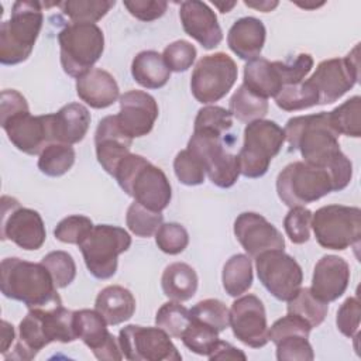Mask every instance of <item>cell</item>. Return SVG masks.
I'll list each match as a JSON object with an SVG mask.
<instances>
[{
  "label": "cell",
  "mask_w": 361,
  "mask_h": 361,
  "mask_svg": "<svg viewBox=\"0 0 361 361\" xmlns=\"http://www.w3.org/2000/svg\"><path fill=\"white\" fill-rule=\"evenodd\" d=\"M76 93L93 109H106L120 97V89L107 71L93 68L76 79Z\"/></svg>",
  "instance_id": "obj_25"
},
{
  "label": "cell",
  "mask_w": 361,
  "mask_h": 361,
  "mask_svg": "<svg viewBox=\"0 0 361 361\" xmlns=\"http://www.w3.org/2000/svg\"><path fill=\"white\" fill-rule=\"evenodd\" d=\"M360 44L344 58L322 61L314 73L307 79L319 94V104H330L344 96L360 78Z\"/></svg>",
  "instance_id": "obj_14"
},
{
  "label": "cell",
  "mask_w": 361,
  "mask_h": 361,
  "mask_svg": "<svg viewBox=\"0 0 361 361\" xmlns=\"http://www.w3.org/2000/svg\"><path fill=\"white\" fill-rule=\"evenodd\" d=\"M299 7H303V8H317V7H320V6H323L324 3L322 1V3H299V1H295Z\"/></svg>",
  "instance_id": "obj_59"
},
{
  "label": "cell",
  "mask_w": 361,
  "mask_h": 361,
  "mask_svg": "<svg viewBox=\"0 0 361 361\" xmlns=\"http://www.w3.org/2000/svg\"><path fill=\"white\" fill-rule=\"evenodd\" d=\"M189 310L192 319L216 329L219 333L230 327V310L219 299L200 300Z\"/></svg>",
  "instance_id": "obj_43"
},
{
  "label": "cell",
  "mask_w": 361,
  "mask_h": 361,
  "mask_svg": "<svg viewBox=\"0 0 361 361\" xmlns=\"http://www.w3.org/2000/svg\"><path fill=\"white\" fill-rule=\"evenodd\" d=\"M75 330L80 338L102 361H120L123 353L118 340L107 330V323L94 309H82L75 312Z\"/></svg>",
  "instance_id": "obj_20"
},
{
  "label": "cell",
  "mask_w": 361,
  "mask_h": 361,
  "mask_svg": "<svg viewBox=\"0 0 361 361\" xmlns=\"http://www.w3.org/2000/svg\"><path fill=\"white\" fill-rule=\"evenodd\" d=\"M313 213L303 206L290 207L283 219V228L293 244H305L310 238Z\"/></svg>",
  "instance_id": "obj_48"
},
{
  "label": "cell",
  "mask_w": 361,
  "mask_h": 361,
  "mask_svg": "<svg viewBox=\"0 0 361 361\" xmlns=\"http://www.w3.org/2000/svg\"><path fill=\"white\" fill-rule=\"evenodd\" d=\"M252 278V262L248 255L235 254L226 261L221 282L227 295L233 298L241 296L251 288Z\"/></svg>",
  "instance_id": "obj_32"
},
{
  "label": "cell",
  "mask_w": 361,
  "mask_h": 361,
  "mask_svg": "<svg viewBox=\"0 0 361 361\" xmlns=\"http://www.w3.org/2000/svg\"><path fill=\"white\" fill-rule=\"evenodd\" d=\"M283 131L289 151L298 149L303 162L312 166L327 171L343 155L329 111L292 117L286 121Z\"/></svg>",
  "instance_id": "obj_2"
},
{
  "label": "cell",
  "mask_w": 361,
  "mask_h": 361,
  "mask_svg": "<svg viewBox=\"0 0 361 361\" xmlns=\"http://www.w3.org/2000/svg\"><path fill=\"white\" fill-rule=\"evenodd\" d=\"M243 85L264 99L275 97L282 89V82L274 62L265 58H255L245 63Z\"/></svg>",
  "instance_id": "obj_29"
},
{
  "label": "cell",
  "mask_w": 361,
  "mask_h": 361,
  "mask_svg": "<svg viewBox=\"0 0 361 361\" xmlns=\"http://www.w3.org/2000/svg\"><path fill=\"white\" fill-rule=\"evenodd\" d=\"M92 228H93V223L89 217L82 214H72L62 219L56 224L54 230V235L61 243L79 245L82 240L90 233Z\"/></svg>",
  "instance_id": "obj_47"
},
{
  "label": "cell",
  "mask_w": 361,
  "mask_h": 361,
  "mask_svg": "<svg viewBox=\"0 0 361 361\" xmlns=\"http://www.w3.org/2000/svg\"><path fill=\"white\" fill-rule=\"evenodd\" d=\"M123 4L133 17L141 21H154L162 17L168 7V3L164 0H134L124 1Z\"/></svg>",
  "instance_id": "obj_53"
},
{
  "label": "cell",
  "mask_w": 361,
  "mask_h": 361,
  "mask_svg": "<svg viewBox=\"0 0 361 361\" xmlns=\"http://www.w3.org/2000/svg\"><path fill=\"white\" fill-rule=\"evenodd\" d=\"M196 48L185 39H178L165 47L162 58L171 72H186L196 59Z\"/></svg>",
  "instance_id": "obj_50"
},
{
  "label": "cell",
  "mask_w": 361,
  "mask_h": 361,
  "mask_svg": "<svg viewBox=\"0 0 361 361\" xmlns=\"http://www.w3.org/2000/svg\"><path fill=\"white\" fill-rule=\"evenodd\" d=\"M331 190L333 183L327 171L303 161L286 165L276 178L278 197L289 207L313 203Z\"/></svg>",
  "instance_id": "obj_10"
},
{
  "label": "cell",
  "mask_w": 361,
  "mask_h": 361,
  "mask_svg": "<svg viewBox=\"0 0 361 361\" xmlns=\"http://www.w3.org/2000/svg\"><path fill=\"white\" fill-rule=\"evenodd\" d=\"M190 322V310L176 300L164 303L155 314V324L165 330L171 337L179 340Z\"/></svg>",
  "instance_id": "obj_39"
},
{
  "label": "cell",
  "mask_w": 361,
  "mask_h": 361,
  "mask_svg": "<svg viewBox=\"0 0 361 361\" xmlns=\"http://www.w3.org/2000/svg\"><path fill=\"white\" fill-rule=\"evenodd\" d=\"M197 274L185 262L169 264L162 274L161 286L166 298L176 302H185L195 296L197 290Z\"/></svg>",
  "instance_id": "obj_31"
},
{
  "label": "cell",
  "mask_w": 361,
  "mask_h": 361,
  "mask_svg": "<svg viewBox=\"0 0 361 361\" xmlns=\"http://www.w3.org/2000/svg\"><path fill=\"white\" fill-rule=\"evenodd\" d=\"M259 282L278 300H290L302 288L303 272L296 259L283 250H272L255 258Z\"/></svg>",
  "instance_id": "obj_15"
},
{
  "label": "cell",
  "mask_w": 361,
  "mask_h": 361,
  "mask_svg": "<svg viewBox=\"0 0 361 361\" xmlns=\"http://www.w3.org/2000/svg\"><path fill=\"white\" fill-rule=\"evenodd\" d=\"M350 282V267L347 261L338 255L322 257L313 269L312 293L326 302H334L345 292Z\"/></svg>",
  "instance_id": "obj_24"
},
{
  "label": "cell",
  "mask_w": 361,
  "mask_h": 361,
  "mask_svg": "<svg viewBox=\"0 0 361 361\" xmlns=\"http://www.w3.org/2000/svg\"><path fill=\"white\" fill-rule=\"evenodd\" d=\"M133 138L120 127L117 116H106L99 121L94 133L96 157L102 168L111 176L124 157L130 154Z\"/></svg>",
  "instance_id": "obj_23"
},
{
  "label": "cell",
  "mask_w": 361,
  "mask_h": 361,
  "mask_svg": "<svg viewBox=\"0 0 361 361\" xmlns=\"http://www.w3.org/2000/svg\"><path fill=\"white\" fill-rule=\"evenodd\" d=\"M94 309L110 326H117L130 320L135 312V298L120 285L103 288L94 300Z\"/></svg>",
  "instance_id": "obj_28"
},
{
  "label": "cell",
  "mask_w": 361,
  "mask_h": 361,
  "mask_svg": "<svg viewBox=\"0 0 361 361\" xmlns=\"http://www.w3.org/2000/svg\"><path fill=\"white\" fill-rule=\"evenodd\" d=\"M186 149L200 161L212 183L219 188H231L241 175L238 157L226 149L223 135L193 131Z\"/></svg>",
  "instance_id": "obj_11"
},
{
  "label": "cell",
  "mask_w": 361,
  "mask_h": 361,
  "mask_svg": "<svg viewBox=\"0 0 361 361\" xmlns=\"http://www.w3.org/2000/svg\"><path fill=\"white\" fill-rule=\"evenodd\" d=\"M130 245L131 237L124 228L97 224L82 240L79 248L87 271L97 279H109L117 271L118 255L126 252Z\"/></svg>",
  "instance_id": "obj_8"
},
{
  "label": "cell",
  "mask_w": 361,
  "mask_h": 361,
  "mask_svg": "<svg viewBox=\"0 0 361 361\" xmlns=\"http://www.w3.org/2000/svg\"><path fill=\"white\" fill-rule=\"evenodd\" d=\"M274 99L276 106L285 111L305 110L319 104V94L307 79L283 86Z\"/></svg>",
  "instance_id": "obj_35"
},
{
  "label": "cell",
  "mask_w": 361,
  "mask_h": 361,
  "mask_svg": "<svg viewBox=\"0 0 361 361\" xmlns=\"http://www.w3.org/2000/svg\"><path fill=\"white\" fill-rule=\"evenodd\" d=\"M13 341H14V327L8 322L3 320L1 322V354L3 355L7 354Z\"/></svg>",
  "instance_id": "obj_56"
},
{
  "label": "cell",
  "mask_w": 361,
  "mask_h": 361,
  "mask_svg": "<svg viewBox=\"0 0 361 361\" xmlns=\"http://www.w3.org/2000/svg\"><path fill=\"white\" fill-rule=\"evenodd\" d=\"M267 30L261 20L255 17H241L228 30V48L244 61L259 56L265 44Z\"/></svg>",
  "instance_id": "obj_26"
},
{
  "label": "cell",
  "mask_w": 361,
  "mask_h": 361,
  "mask_svg": "<svg viewBox=\"0 0 361 361\" xmlns=\"http://www.w3.org/2000/svg\"><path fill=\"white\" fill-rule=\"evenodd\" d=\"M42 3L20 0L13 4L10 20L0 24V62L17 65L32 52L42 27Z\"/></svg>",
  "instance_id": "obj_5"
},
{
  "label": "cell",
  "mask_w": 361,
  "mask_h": 361,
  "mask_svg": "<svg viewBox=\"0 0 361 361\" xmlns=\"http://www.w3.org/2000/svg\"><path fill=\"white\" fill-rule=\"evenodd\" d=\"M237 75V65L227 54L204 55L197 61L192 72V94L202 104L219 102L231 90Z\"/></svg>",
  "instance_id": "obj_12"
},
{
  "label": "cell",
  "mask_w": 361,
  "mask_h": 361,
  "mask_svg": "<svg viewBox=\"0 0 361 361\" xmlns=\"http://www.w3.org/2000/svg\"><path fill=\"white\" fill-rule=\"evenodd\" d=\"M288 313L306 320L312 329L320 326L329 312V303L317 299L309 288H300L298 293L288 300Z\"/></svg>",
  "instance_id": "obj_34"
},
{
  "label": "cell",
  "mask_w": 361,
  "mask_h": 361,
  "mask_svg": "<svg viewBox=\"0 0 361 361\" xmlns=\"http://www.w3.org/2000/svg\"><path fill=\"white\" fill-rule=\"evenodd\" d=\"M90 124V113L87 107L80 103H69L52 113V133L54 141L62 144L80 142Z\"/></svg>",
  "instance_id": "obj_27"
},
{
  "label": "cell",
  "mask_w": 361,
  "mask_h": 361,
  "mask_svg": "<svg viewBox=\"0 0 361 361\" xmlns=\"http://www.w3.org/2000/svg\"><path fill=\"white\" fill-rule=\"evenodd\" d=\"M309 336L303 333H289L279 337L276 345V358L279 361H312L314 358Z\"/></svg>",
  "instance_id": "obj_42"
},
{
  "label": "cell",
  "mask_w": 361,
  "mask_h": 361,
  "mask_svg": "<svg viewBox=\"0 0 361 361\" xmlns=\"http://www.w3.org/2000/svg\"><path fill=\"white\" fill-rule=\"evenodd\" d=\"M1 293L23 302L28 309L55 307L62 305L49 271L39 262L8 257L1 261Z\"/></svg>",
  "instance_id": "obj_3"
},
{
  "label": "cell",
  "mask_w": 361,
  "mask_h": 361,
  "mask_svg": "<svg viewBox=\"0 0 361 361\" xmlns=\"http://www.w3.org/2000/svg\"><path fill=\"white\" fill-rule=\"evenodd\" d=\"M230 327L243 344L259 348L268 340L267 313L262 300L255 295H245L233 302L230 307Z\"/></svg>",
  "instance_id": "obj_18"
},
{
  "label": "cell",
  "mask_w": 361,
  "mask_h": 361,
  "mask_svg": "<svg viewBox=\"0 0 361 361\" xmlns=\"http://www.w3.org/2000/svg\"><path fill=\"white\" fill-rule=\"evenodd\" d=\"M171 336L161 327L128 324L118 333L123 357L130 361H180L182 355Z\"/></svg>",
  "instance_id": "obj_13"
},
{
  "label": "cell",
  "mask_w": 361,
  "mask_h": 361,
  "mask_svg": "<svg viewBox=\"0 0 361 361\" xmlns=\"http://www.w3.org/2000/svg\"><path fill=\"white\" fill-rule=\"evenodd\" d=\"M234 235L250 258L272 250H283L282 233L264 216L254 212H244L234 221Z\"/></svg>",
  "instance_id": "obj_19"
},
{
  "label": "cell",
  "mask_w": 361,
  "mask_h": 361,
  "mask_svg": "<svg viewBox=\"0 0 361 361\" xmlns=\"http://www.w3.org/2000/svg\"><path fill=\"white\" fill-rule=\"evenodd\" d=\"M230 113L238 121L251 123L261 120L268 113V99L252 93L247 86L240 85L228 102Z\"/></svg>",
  "instance_id": "obj_33"
},
{
  "label": "cell",
  "mask_w": 361,
  "mask_h": 361,
  "mask_svg": "<svg viewBox=\"0 0 361 361\" xmlns=\"http://www.w3.org/2000/svg\"><path fill=\"white\" fill-rule=\"evenodd\" d=\"M316 241L327 250L343 251L358 247L361 237V210L355 206L327 204L312 217Z\"/></svg>",
  "instance_id": "obj_9"
},
{
  "label": "cell",
  "mask_w": 361,
  "mask_h": 361,
  "mask_svg": "<svg viewBox=\"0 0 361 361\" xmlns=\"http://www.w3.org/2000/svg\"><path fill=\"white\" fill-rule=\"evenodd\" d=\"M278 75L282 82V87L286 85H295L305 80L306 75L313 68V58L309 54H299L289 62L274 61Z\"/></svg>",
  "instance_id": "obj_51"
},
{
  "label": "cell",
  "mask_w": 361,
  "mask_h": 361,
  "mask_svg": "<svg viewBox=\"0 0 361 361\" xmlns=\"http://www.w3.org/2000/svg\"><path fill=\"white\" fill-rule=\"evenodd\" d=\"M114 178L134 202L149 210L162 212L171 202L172 189L165 172L141 155L130 152L124 157L114 172Z\"/></svg>",
  "instance_id": "obj_4"
},
{
  "label": "cell",
  "mask_w": 361,
  "mask_h": 361,
  "mask_svg": "<svg viewBox=\"0 0 361 361\" xmlns=\"http://www.w3.org/2000/svg\"><path fill=\"white\" fill-rule=\"evenodd\" d=\"M41 264L49 271L56 288H66L76 276V264L66 251H51L41 259Z\"/></svg>",
  "instance_id": "obj_45"
},
{
  "label": "cell",
  "mask_w": 361,
  "mask_h": 361,
  "mask_svg": "<svg viewBox=\"0 0 361 361\" xmlns=\"http://www.w3.org/2000/svg\"><path fill=\"white\" fill-rule=\"evenodd\" d=\"M235 4H237V1H228V3H219V1H216L214 7H217L221 13H228Z\"/></svg>",
  "instance_id": "obj_58"
},
{
  "label": "cell",
  "mask_w": 361,
  "mask_h": 361,
  "mask_svg": "<svg viewBox=\"0 0 361 361\" xmlns=\"http://www.w3.org/2000/svg\"><path fill=\"white\" fill-rule=\"evenodd\" d=\"M179 18L183 31L196 39L204 49L216 48L223 39V31L214 11L203 1L188 0L180 3Z\"/></svg>",
  "instance_id": "obj_22"
},
{
  "label": "cell",
  "mask_w": 361,
  "mask_h": 361,
  "mask_svg": "<svg viewBox=\"0 0 361 361\" xmlns=\"http://www.w3.org/2000/svg\"><path fill=\"white\" fill-rule=\"evenodd\" d=\"M361 305L358 298H347L337 310L336 324L341 334L348 338H358Z\"/></svg>",
  "instance_id": "obj_52"
},
{
  "label": "cell",
  "mask_w": 361,
  "mask_h": 361,
  "mask_svg": "<svg viewBox=\"0 0 361 361\" xmlns=\"http://www.w3.org/2000/svg\"><path fill=\"white\" fill-rule=\"evenodd\" d=\"M10 142L28 155H39L54 141L52 114L32 116L30 110L20 111L0 121Z\"/></svg>",
  "instance_id": "obj_17"
},
{
  "label": "cell",
  "mask_w": 361,
  "mask_h": 361,
  "mask_svg": "<svg viewBox=\"0 0 361 361\" xmlns=\"http://www.w3.org/2000/svg\"><path fill=\"white\" fill-rule=\"evenodd\" d=\"M233 127V116L230 110L220 106H206L197 111L193 131H204L223 135Z\"/></svg>",
  "instance_id": "obj_44"
},
{
  "label": "cell",
  "mask_w": 361,
  "mask_h": 361,
  "mask_svg": "<svg viewBox=\"0 0 361 361\" xmlns=\"http://www.w3.org/2000/svg\"><path fill=\"white\" fill-rule=\"evenodd\" d=\"M173 171L178 180L186 186L202 185L206 178V172L200 161L188 149H182L173 159Z\"/></svg>",
  "instance_id": "obj_49"
},
{
  "label": "cell",
  "mask_w": 361,
  "mask_h": 361,
  "mask_svg": "<svg viewBox=\"0 0 361 361\" xmlns=\"http://www.w3.org/2000/svg\"><path fill=\"white\" fill-rule=\"evenodd\" d=\"M180 340L185 344V347L189 348L192 353L209 357V354L214 350L220 338L219 331L216 329L192 319Z\"/></svg>",
  "instance_id": "obj_41"
},
{
  "label": "cell",
  "mask_w": 361,
  "mask_h": 361,
  "mask_svg": "<svg viewBox=\"0 0 361 361\" xmlns=\"http://www.w3.org/2000/svg\"><path fill=\"white\" fill-rule=\"evenodd\" d=\"M209 360H247V355L235 348L234 345H231L227 341H221L219 340L214 350L209 354Z\"/></svg>",
  "instance_id": "obj_55"
},
{
  "label": "cell",
  "mask_w": 361,
  "mask_h": 361,
  "mask_svg": "<svg viewBox=\"0 0 361 361\" xmlns=\"http://www.w3.org/2000/svg\"><path fill=\"white\" fill-rule=\"evenodd\" d=\"M131 75L134 80L147 89L164 87L169 78L171 71L166 66L162 55L157 51H141L131 62Z\"/></svg>",
  "instance_id": "obj_30"
},
{
  "label": "cell",
  "mask_w": 361,
  "mask_h": 361,
  "mask_svg": "<svg viewBox=\"0 0 361 361\" xmlns=\"http://www.w3.org/2000/svg\"><path fill=\"white\" fill-rule=\"evenodd\" d=\"M361 97L353 96L329 111V118L337 134L358 138L361 135Z\"/></svg>",
  "instance_id": "obj_37"
},
{
  "label": "cell",
  "mask_w": 361,
  "mask_h": 361,
  "mask_svg": "<svg viewBox=\"0 0 361 361\" xmlns=\"http://www.w3.org/2000/svg\"><path fill=\"white\" fill-rule=\"evenodd\" d=\"M45 238V226L37 210L23 207L14 197H1V240H10L25 251H35Z\"/></svg>",
  "instance_id": "obj_16"
},
{
  "label": "cell",
  "mask_w": 361,
  "mask_h": 361,
  "mask_svg": "<svg viewBox=\"0 0 361 361\" xmlns=\"http://www.w3.org/2000/svg\"><path fill=\"white\" fill-rule=\"evenodd\" d=\"M28 103L25 97L14 90V89H6L1 92V99H0V121L6 120L20 111H27Z\"/></svg>",
  "instance_id": "obj_54"
},
{
  "label": "cell",
  "mask_w": 361,
  "mask_h": 361,
  "mask_svg": "<svg viewBox=\"0 0 361 361\" xmlns=\"http://www.w3.org/2000/svg\"><path fill=\"white\" fill-rule=\"evenodd\" d=\"M285 142V131L272 120H255L244 128V142L237 154L240 173L245 178H261Z\"/></svg>",
  "instance_id": "obj_7"
},
{
  "label": "cell",
  "mask_w": 361,
  "mask_h": 361,
  "mask_svg": "<svg viewBox=\"0 0 361 361\" xmlns=\"http://www.w3.org/2000/svg\"><path fill=\"white\" fill-rule=\"evenodd\" d=\"M158 248L169 255L180 254L189 244V234L179 223H162L155 233Z\"/></svg>",
  "instance_id": "obj_46"
},
{
  "label": "cell",
  "mask_w": 361,
  "mask_h": 361,
  "mask_svg": "<svg viewBox=\"0 0 361 361\" xmlns=\"http://www.w3.org/2000/svg\"><path fill=\"white\" fill-rule=\"evenodd\" d=\"M158 113V104L151 94L128 90L120 96V111L116 116L121 130L128 137L138 138L151 133Z\"/></svg>",
  "instance_id": "obj_21"
},
{
  "label": "cell",
  "mask_w": 361,
  "mask_h": 361,
  "mask_svg": "<svg viewBox=\"0 0 361 361\" xmlns=\"http://www.w3.org/2000/svg\"><path fill=\"white\" fill-rule=\"evenodd\" d=\"M114 4V0H66L58 3L63 14L68 16L72 23L90 24L102 20Z\"/></svg>",
  "instance_id": "obj_38"
},
{
  "label": "cell",
  "mask_w": 361,
  "mask_h": 361,
  "mask_svg": "<svg viewBox=\"0 0 361 361\" xmlns=\"http://www.w3.org/2000/svg\"><path fill=\"white\" fill-rule=\"evenodd\" d=\"M78 340L75 330V312L63 307H34L18 326V341L14 351L4 358L32 360L52 341L72 343Z\"/></svg>",
  "instance_id": "obj_1"
},
{
  "label": "cell",
  "mask_w": 361,
  "mask_h": 361,
  "mask_svg": "<svg viewBox=\"0 0 361 361\" xmlns=\"http://www.w3.org/2000/svg\"><path fill=\"white\" fill-rule=\"evenodd\" d=\"M75 158V149L69 144L52 142L39 154L38 169L47 176L58 178L73 166Z\"/></svg>",
  "instance_id": "obj_36"
},
{
  "label": "cell",
  "mask_w": 361,
  "mask_h": 361,
  "mask_svg": "<svg viewBox=\"0 0 361 361\" xmlns=\"http://www.w3.org/2000/svg\"><path fill=\"white\" fill-rule=\"evenodd\" d=\"M58 42L62 69L76 79L93 69L104 51V34L90 23L65 25L58 34Z\"/></svg>",
  "instance_id": "obj_6"
},
{
  "label": "cell",
  "mask_w": 361,
  "mask_h": 361,
  "mask_svg": "<svg viewBox=\"0 0 361 361\" xmlns=\"http://www.w3.org/2000/svg\"><path fill=\"white\" fill-rule=\"evenodd\" d=\"M164 221L162 212H154L138 202H133L126 214V223L128 230L138 237H151L157 233Z\"/></svg>",
  "instance_id": "obj_40"
},
{
  "label": "cell",
  "mask_w": 361,
  "mask_h": 361,
  "mask_svg": "<svg viewBox=\"0 0 361 361\" xmlns=\"http://www.w3.org/2000/svg\"><path fill=\"white\" fill-rule=\"evenodd\" d=\"M244 4L248 6V7H252L255 10H259L262 13H268V11H272L278 6V1H269V0H264V1H244Z\"/></svg>",
  "instance_id": "obj_57"
}]
</instances>
